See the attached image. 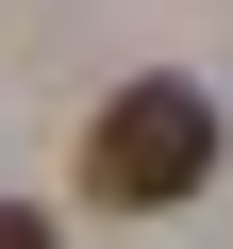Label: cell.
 Wrapping results in <instances>:
<instances>
[{
    "instance_id": "6da1fadb",
    "label": "cell",
    "mask_w": 233,
    "mask_h": 249,
    "mask_svg": "<svg viewBox=\"0 0 233 249\" xmlns=\"http://www.w3.org/2000/svg\"><path fill=\"white\" fill-rule=\"evenodd\" d=\"M200 183H216V100H200V83L150 67V83H116V100L83 116V199H116V216H183Z\"/></svg>"
},
{
    "instance_id": "7a4b0ae2",
    "label": "cell",
    "mask_w": 233,
    "mask_h": 249,
    "mask_svg": "<svg viewBox=\"0 0 233 249\" xmlns=\"http://www.w3.org/2000/svg\"><path fill=\"white\" fill-rule=\"evenodd\" d=\"M0 249H67V232H50V216H34V199H0Z\"/></svg>"
}]
</instances>
